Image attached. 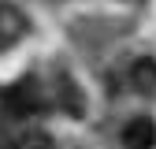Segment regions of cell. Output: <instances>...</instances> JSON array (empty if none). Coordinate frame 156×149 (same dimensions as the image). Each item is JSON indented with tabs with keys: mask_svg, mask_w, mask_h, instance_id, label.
I'll return each instance as SVG.
<instances>
[{
	"mask_svg": "<svg viewBox=\"0 0 156 149\" xmlns=\"http://www.w3.org/2000/svg\"><path fill=\"white\" fill-rule=\"evenodd\" d=\"M11 149H52V138L41 127H26V130H19L11 138Z\"/></svg>",
	"mask_w": 156,
	"mask_h": 149,
	"instance_id": "4",
	"label": "cell"
},
{
	"mask_svg": "<svg viewBox=\"0 0 156 149\" xmlns=\"http://www.w3.org/2000/svg\"><path fill=\"white\" fill-rule=\"evenodd\" d=\"M130 86L138 93H156V60H138L130 67Z\"/></svg>",
	"mask_w": 156,
	"mask_h": 149,
	"instance_id": "2",
	"label": "cell"
},
{
	"mask_svg": "<svg viewBox=\"0 0 156 149\" xmlns=\"http://www.w3.org/2000/svg\"><path fill=\"white\" fill-rule=\"evenodd\" d=\"M34 78L26 82H19L11 93H8V101H11V112H19V116H30V112H37V97H34Z\"/></svg>",
	"mask_w": 156,
	"mask_h": 149,
	"instance_id": "3",
	"label": "cell"
},
{
	"mask_svg": "<svg viewBox=\"0 0 156 149\" xmlns=\"http://www.w3.org/2000/svg\"><path fill=\"white\" fill-rule=\"evenodd\" d=\"M123 145L126 149H156V123L152 119H130L123 127Z\"/></svg>",
	"mask_w": 156,
	"mask_h": 149,
	"instance_id": "1",
	"label": "cell"
}]
</instances>
